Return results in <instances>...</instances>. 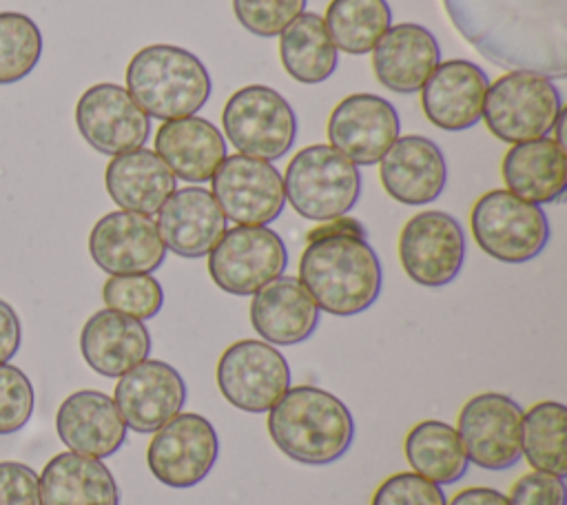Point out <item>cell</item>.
I'll return each mask as SVG.
<instances>
[{
	"mask_svg": "<svg viewBox=\"0 0 567 505\" xmlns=\"http://www.w3.org/2000/svg\"><path fill=\"white\" fill-rule=\"evenodd\" d=\"M155 153L175 177L190 184H204L210 182L226 157V140L206 117L186 115L159 124L155 133Z\"/></svg>",
	"mask_w": 567,
	"mask_h": 505,
	"instance_id": "obj_26",
	"label": "cell"
},
{
	"mask_svg": "<svg viewBox=\"0 0 567 505\" xmlns=\"http://www.w3.org/2000/svg\"><path fill=\"white\" fill-rule=\"evenodd\" d=\"M210 195L237 226H268L286 204L281 173L266 159L226 155L210 177Z\"/></svg>",
	"mask_w": 567,
	"mask_h": 505,
	"instance_id": "obj_12",
	"label": "cell"
},
{
	"mask_svg": "<svg viewBox=\"0 0 567 505\" xmlns=\"http://www.w3.org/2000/svg\"><path fill=\"white\" fill-rule=\"evenodd\" d=\"M91 259L109 275L153 272L166 259V246L148 215L113 210L89 235Z\"/></svg>",
	"mask_w": 567,
	"mask_h": 505,
	"instance_id": "obj_18",
	"label": "cell"
},
{
	"mask_svg": "<svg viewBox=\"0 0 567 505\" xmlns=\"http://www.w3.org/2000/svg\"><path fill=\"white\" fill-rule=\"evenodd\" d=\"M219 441L213 423L197 412H179L155 430L146 447L151 474L166 487L186 489L215 467Z\"/></svg>",
	"mask_w": 567,
	"mask_h": 505,
	"instance_id": "obj_11",
	"label": "cell"
},
{
	"mask_svg": "<svg viewBox=\"0 0 567 505\" xmlns=\"http://www.w3.org/2000/svg\"><path fill=\"white\" fill-rule=\"evenodd\" d=\"M288 266L284 239L268 226H235L224 230L208 252L213 284L237 297H246L281 277Z\"/></svg>",
	"mask_w": 567,
	"mask_h": 505,
	"instance_id": "obj_9",
	"label": "cell"
},
{
	"mask_svg": "<svg viewBox=\"0 0 567 505\" xmlns=\"http://www.w3.org/2000/svg\"><path fill=\"white\" fill-rule=\"evenodd\" d=\"M470 228L478 248L503 264L532 261L549 241L545 210L507 188L487 190L474 202Z\"/></svg>",
	"mask_w": 567,
	"mask_h": 505,
	"instance_id": "obj_6",
	"label": "cell"
},
{
	"mask_svg": "<svg viewBox=\"0 0 567 505\" xmlns=\"http://www.w3.org/2000/svg\"><path fill=\"white\" fill-rule=\"evenodd\" d=\"M396 109L381 95L352 93L343 97L328 117V140L357 166H372L399 137Z\"/></svg>",
	"mask_w": 567,
	"mask_h": 505,
	"instance_id": "obj_17",
	"label": "cell"
},
{
	"mask_svg": "<svg viewBox=\"0 0 567 505\" xmlns=\"http://www.w3.org/2000/svg\"><path fill=\"white\" fill-rule=\"evenodd\" d=\"M80 352L86 365L102 377H122L148 359L151 334L144 321L104 308L93 312L80 332Z\"/></svg>",
	"mask_w": 567,
	"mask_h": 505,
	"instance_id": "obj_25",
	"label": "cell"
},
{
	"mask_svg": "<svg viewBox=\"0 0 567 505\" xmlns=\"http://www.w3.org/2000/svg\"><path fill=\"white\" fill-rule=\"evenodd\" d=\"M268 434L279 452L303 465H328L354 441L348 405L317 385H290L268 410Z\"/></svg>",
	"mask_w": 567,
	"mask_h": 505,
	"instance_id": "obj_3",
	"label": "cell"
},
{
	"mask_svg": "<svg viewBox=\"0 0 567 505\" xmlns=\"http://www.w3.org/2000/svg\"><path fill=\"white\" fill-rule=\"evenodd\" d=\"M560 109V93L549 78L507 71L487 86L481 117L496 140L520 144L549 135Z\"/></svg>",
	"mask_w": 567,
	"mask_h": 505,
	"instance_id": "obj_7",
	"label": "cell"
},
{
	"mask_svg": "<svg viewBox=\"0 0 567 505\" xmlns=\"http://www.w3.org/2000/svg\"><path fill=\"white\" fill-rule=\"evenodd\" d=\"M75 124L86 144L104 155L142 148L151 135V117L113 82L93 84L80 95Z\"/></svg>",
	"mask_w": 567,
	"mask_h": 505,
	"instance_id": "obj_15",
	"label": "cell"
},
{
	"mask_svg": "<svg viewBox=\"0 0 567 505\" xmlns=\"http://www.w3.org/2000/svg\"><path fill=\"white\" fill-rule=\"evenodd\" d=\"M109 197L122 208L155 215L175 190V175L155 151L135 148L113 155L104 171Z\"/></svg>",
	"mask_w": 567,
	"mask_h": 505,
	"instance_id": "obj_28",
	"label": "cell"
},
{
	"mask_svg": "<svg viewBox=\"0 0 567 505\" xmlns=\"http://www.w3.org/2000/svg\"><path fill=\"white\" fill-rule=\"evenodd\" d=\"M157 233L166 246L179 257L197 259L210 252L226 230V217L210 190L202 186H184L157 210Z\"/></svg>",
	"mask_w": 567,
	"mask_h": 505,
	"instance_id": "obj_21",
	"label": "cell"
},
{
	"mask_svg": "<svg viewBox=\"0 0 567 505\" xmlns=\"http://www.w3.org/2000/svg\"><path fill=\"white\" fill-rule=\"evenodd\" d=\"M250 326L272 346L306 341L319 326V308L297 277L281 275L252 292Z\"/></svg>",
	"mask_w": 567,
	"mask_h": 505,
	"instance_id": "obj_24",
	"label": "cell"
},
{
	"mask_svg": "<svg viewBox=\"0 0 567 505\" xmlns=\"http://www.w3.org/2000/svg\"><path fill=\"white\" fill-rule=\"evenodd\" d=\"M40 505H120L111 470L78 452L55 454L38 476Z\"/></svg>",
	"mask_w": 567,
	"mask_h": 505,
	"instance_id": "obj_29",
	"label": "cell"
},
{
	"mask_svg": "<svg viewBox=\"0 0 567 505\" xmlns=\"http://www.w3.org/2000/svg\"><path fill=\"white\" fill-rule=\"evenodd\" d=\"M520 456L534 470L567 476V408L560 401H538L523 412Z\"/></svg>",
	"mask_w": 567,
	"mask_h": 505,
	"instance_id": "obj_32",
	"label": "cell"
},
{
	"mask_svg": "<svg viewBox=\"0 0 567 505\" xmlns=\"http://www.w3.org/2000/svg\"><path fill=\"white\" fill-rule=\"evenodd\" d=\"M458 35L489 64L567 75V0H443Z\"/></svg>",
	"mask_w": 567,
	"mask_h": 505,
	"instance_id": "obj_1",
	"label": "cell"
},
{
	"mask_svg": "<svg viewBox=\"0 0 567 505\" xmlns=\"http://www.w3.org/2000/svg\"><path fill=\"white\" fill-rule=\"evenodd\" d=\"M523 408L503 392L467 399L456 416V432L470 463L501 472L520 458Z\"/></svg>",
	"mask_w": 567,
	"mask_h": 505,
	"instance_id": "obj_13",
	"label": "cell"
},
{
	"mask_svg": "<svg viewBox=\"0 0 567 505\" xmlns=\"http://www.w3.org/2000/svg\"><path fill=\"white\" fill-rule=\"evenodd\" d=\"M279 60L284 71L301 84H319L334 73L339 51L319 13L303 11L279 33Z\"/></svg>",
	"mask_w": 567,
	"mask_h": 505,
	"instance_id": "obj_30",
	"label": "cell"
},
{
	"mask_svg": "<svg viewBox=\"0 0 567 505\" xmlns=\"http://www.w3.org/2000/svg\"><path fill=\"white\" fill-rule=\"evenodd\" d=\"M42 55L38 24L18 11H0V84L24 80Z\"/></svg>",
	"mask_w": 567,
	"mask_h": 505,
	"instance_id": "obj_34",
	"label": "cell"
},
{
	"mask_svg": "<svg viewBox=\"0 0 567 505\" xmlns=\"http://www.w3.org/2000/svg\"><path fill=\"white\" fill-rule=\"evenodd\" d=\"M383 190L399 204L423 206L434 202L447 182L441 146L425 135H403L379 159Z\"/></svg>",
	"mask_w": 567,
	"mask_h": 505,
	"instance_id": "obj_20",
	"label": "cell"
},
{
	"mask_svg": "<svg viewBox=\"0 0 567 505\" xmlns=\"http://www.w3.org/2000/svg\"><path fill=\"white\" fill-rule=\"evenodd\" d=\"M117 379L113 401L124 425L133 432H155L186 403L184 377L166 361L144 359Z\"/></svg>",
	"mask_w": 567,
	"mask_h": 505,
	"instance_id": "obj_16",
	"label": "cell"
},
{
	"mask_svg": "<svg viewBox=\"0 0 567 505\" xmlns=\"http://www.w3.org/2000/svg\"><path fill=\"white\" fill-rule=\"evenodd\" d=\"M403 454L419 476L436 485L456 483L470 465L456 427L436 419H425L410 427Z\"/></svg>",
	"mask_w": 567,
	"mask_h": 505,
	"instance_id": "obj_31",
	"label": "cell"
},
{
	"mask_svg": "<svg viewBox=\"0 0 567 505\" xmlns=\"http://www.w3.org/2000/svg\"><path fill=\"white\" fill-rule=\"evenodd\" d=\"M323 24L337 51L370 53L392 27L388 0H330Z\"/></svg>",
	"mask_w": 567,
	"mask_h": 505,
	"instance_id": "obj_33",
	"label": "cell"
},
{
	"mask_svg": "<svg viewBox=\"0 0 567 505\" xmlns=\"http://www.w3.org/2000/svg\"><path fill=\"white\" fill-rule=\"evenodd\" d=\"M33 403L29 377L11 363H0V436L22 430L33 414Z\"/></svg>",
	"mask_w": 567,
	"mask_h": 505,
	"instance_id": "obj_37",
	"label": "cell"
},
{
	"mask_svg": "<svg viewBox=\"0 0 567 505\" xmlns=\"http://www.w3.org/2000/svg\"><path fill=\"white\" fill-rule=\"evenodd\" d=\"M441 485L419 476L416 472H396L381 481L370 505H445Z\"/></svg>",
	"mask_w": 567,
	"mask_h": 505,
	"instance_id": "obj_38",
	"label": "cell"
},
{
	"mask_svg": "<svg viewBox=\"0 0 567 505\" xmlns=\"http://www.w3.org/2000/svg\"><path fill=\"white\" fill-rule=\"evenodd\" d=\"M102 299L106 308L146 321L162 310L164 290L151 272L111 275L102 286Z\"/></svg>",
	"mask_w": 567,
	"mask_h": 505,
	"instance_id": "obj_35",
	"label": "cell"
},
{
	"mask_svg": "<svg viewBox=\"0 0 567 505\" xmlns=\"http://www.w3.org/2000/svg\"><path fill=\"white\" fill-rule=\"evenodd\" d=\"M489 80L463 58L439 62L421 86V109L430 124L443 131H465L481 122Z\"/></svg>",
	"mask_w": 567,
	"mask_h": 505,
	"instance_id": "obj_19",
	"label": "cell"
},
{
	"mask_svg": "<svg viewBox=\"0 0 567 505\" xmlns=\"http://www.w3.org/2000/svg\"><path fill=\"white\" fill-rule=\"evenodd\" d=\"M284 195L292 210L312 221H328L354 208L361 173L330 144L297 151L284 173Z\"/></svg>",
	"mask_w": 567,
	"mask_h": 505,
	"instance_id": "obj_5",
	"label": "cell"
},
{
	"mask_svg": "<svg viewBox=\"0 0 567 505\" xmlns=\"http://www.w3.org/2000/svg\"><path fill=\"white\" fill-rule=\"evenodd\" d=\"M0 505H40L38 474L18 461H0Z\"/></svg>",
	"mask_w": 567,
	"mask_h": 505,
	"instance_id": "obj_40",
	"label": "cell"
},
{
	"mask_svg": "<svg viewBox=\"0 0 567 505\" xmlns=\"http://www.w3.org/2000/svg\"><path fill=\"white\" fill-rule=\"evenodd\" d=\"M55 430L71 452L102 461L124 445L128 427L109 394L100 390H78L60 403Z\"/></svg>",
	"mask_w": 567,
	"mask_h": 505,
	"instance_id": "obj_22",
	"label": "cell"
},
{
	"mask_svg": "<svg viewBox=\"0 0 567 505\" xmlns=\"http://www.w3.org/2000/svg\"><path fill=\"white\" fill-rule=\"evenodd\" d=\"M126 91L157 120L195 115L210 97L213 80L202 60L175 44H148L126 66Z\"/></svg>",
	"mask_w": 567,
	"mask_h": 505,
	"instance_id": "obj_4",
	"label": "cell"
},
{
	"mask_svg": "<svg viewBox=\"0 0 567 505\" xmlns=\"http://www.w3.org/2000/svg\"><path fill=\"white\" fill-rule=\"evenodd\" d=\"M22 341V328L16 310L0 299V363H7L13 359Z\"/></svg>",
	"mask_w": 567,
	"mask_h": 505,
	"instance_id": "obj_41",
	"label": "cell"
},
{
	"mask_svg": "<svg viewBox=\"0 0 567 505\" xmlns=\"http://www.w3.org/2000/svg\"><path fill=\"white\" fill-rule=\"evenodd\" d=\"M465 259V233L456 217L443 210L412 215L399 233V261L405 275L425 288L456 279Z\"/></svg>",
	"mask_w": 567,
	"mask_h": 505,
	"instance_id": "obj_14",
	"label": "cell"
},
{
	"mask_svg": "<svg viewBox=\"0 0 567 505\" xmlns=\"http://www.w3.org/2000/svg\"><path fill=\"white\" fill-rule=\"evenodd\" d=\"M215 379L221 396L233 408L264 414L290 388V365L272 343L239 339L221 352Z\"/></svg>",
	"mask_w": 567,
	"mask_h": 505,
	"instance_id": "obj_10",
	"label": "cell"
},
{
	"mask_svg": "<svg viewBox=\"0 0 567 505\" xmlns=\"http://www.w3.org/2000/svg\"><path fill=\"white\" fill-rule=\"evenodd\" d=\"M501 175L509 193L532 204H551L567 188V153L554 137H536L503 155Z\"/></svg>",
	"mask_w": 567,
	"mask_h": 505,
	"instance_id": "obj_27",
	"label": "cell"
},
{
	"mask_svg": "<svg viewBox=\"0 0 567 505\" xmlns=\"http://www.w3.org/2000/svg\"><path fill=\"white\" fill-rule=\"evenodd\" d=\"M306 2L308 0H233V11L248 33L275 38L303 13Z\"/></svg>",
	"mask_w": 567,
	"mask_h": 505,
	"instance_id": "obj_36",
	"label": "cell"
},
{
	"mask_svg": "<svg viewBox=\"0 0 567 505\" xmlns=\"http://www.w3.org/2000/svg\"><path fill=\"white\" fill-rule=\"evenodd\" d=\"M507 501L509 505H565V478L532 470L512 483Z\"/></svg>",
	"mask_w": 567,
	"mask_h": 505,
	"instance_id": "obj_39",
	"label": "cell"
},
{
	"mask_svg": "<svg viewBox=\"0 0 567 505\" xmlns=\"http://www.w3.org/2000/svg\"><path fill=\"white\" fill-rule=\"evenodd\" d=\"M441 62V49L430 29L416 22L390 27L372 49V73L392 93H416Z\"/></svg>",
	"mask_w": 567,
	"mask_h": 505,
	"instance_id": "obj_23",
	"label": "cell"
},
{
	"mask_svg": "<svg viewBox=\"0 0 567 505\" xmlns=\"http://www.w3.org/2000/svg\"><path fill=\"white\" fill-rule=\"evenodd\" d=\"M445 505H509L507 496L494 487H465L452 496Z\"/></svg>",
	"mask_w": 567,
	"mask_h": 505,
	"instance_id": "obj_42",
	"label": "cell"
},
{
	"mask_svg": "<svg viewBox=\"0 0 567 505\" xmlns=\"http://www.w3.org/2000/svg\"><path fill=\"white\" fill-rule=\"evenodd\" d=\"M221 126L241 155L266 162L284 157L297 137L292 106L279 91L266 84L237 89L224 104Z\"/></svg>",
	"mask_w": 567,
	"mask_h": 505,
	"instance_id": "obj_8",
	"label": "cell"
},
{
	"mask_svg": "<svg viewBox=\"0 0 567 505\" xmlns=\"http://www.w3.org/2000/svg\"><path fill=\"white\" fill-rule=\"evenodd\" d=\"M299 257V284L319 310L354 317L368 310L381 292V261L354 217L321 221L308 233Z\"/></svg>",
	"mask_w": 567,
	"mask_h": 505,
	"instance_id": "obj_2",
	"label": "cell"
}]
</instances>
